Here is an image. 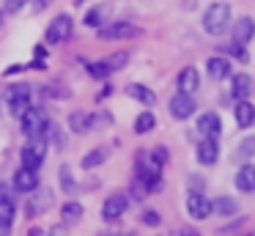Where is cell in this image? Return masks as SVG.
I'll return each instance as SVG.
<instances>
[{
  "mask_svg": "<svg viewBox=\"0 0 255 236\" xmlns=\"http://www.w3.org/2000/svg\"><path fill=\"white\" fill-rule=\"evenodd\" d=\"M231 22H233V11L228 3H211L209 8L203 11V30L209 36H222V33L231 30Z\"/></svg>",
  "mask_w": 255,
  "mask_h": 236,
  "instance_id": "1",
  "label": "cell"
},
{
  "mask_svg": "<svg viewBox=\"0 0 255 236\" xmlns=\"http://www.w3.org/2000/svg\"><path fill=\"white\" fill-rule=\"evenodd\" d=\"M19 121H22V135L28 140L30 137H47V129H50V115H47V110L28 107L19 115Z\"/></svg>",
  "mask_w": 255,
  "mask_h": 236,
  "instance_id": "2",
  "label": "cell"
},
{
  "mask_svg": "<svg viewBox=\"0 0 255 236\" xmlns=\"http://www.w3.org/2000/svg\"><path fill=\"white\" fill-rule=\"evenodd\" d=\"M47 151H50V143H47V137H30V140L22 146V151H19L22 168L39 170L41 165L47 162Z\"/></svg>",
  "mask_w": 255,
  "mask_h": 236,
  "instance_id": "3",
  "label": "cell"
},
{
  "mask_svg": "<svg viewBox=\"0 0 255 236\" xmlns=\"http://www.w3.org/2000/svg\"><path fill=\"white\" fill-rule=\"evenodd\" d=\"M30 96H33V91H30L28 82H14L3 91V102H6L11 115H22L30 107Z\"/></svg>",
  "mask_w": 255,
  "mask_h": 236,
  "instance_id": "4",
  "label": "cell"
},
{
  "mask_svg": "<svg viewBox=\"0 0 255 236\" xmlns=\"http://www.w3.org/2000/svg\"><path fill=\"white\" fill-rule=\"evenodd\" d=\"M28 195L30 198H25V214H28V217H41V214H47L52 209V203H55V195H52L50 187H36Z\"/></svg>",
  "mask_w": 255,
  "mask_h": 236,
  "instance_id": "5",
  "label": "cell"
},
{
  "mask_svg": "<svg viewBox=\"0 0 255 236\" xmlns=\"http://www.w3.org/2000/svg\"><path fill=\"white\" fill-rule=\"evenodd\" d=\"M96 36L102 41H127V38H134L140 36V27L134 22H107L105 27L96 30Z\"/></svg>",
  "mask_w": 255,
  "mask_h": 236,
  "instance_id": "6",
  "label": "cell"
},
{
  "mask_svg": "<svg viewBox=\"0 0 255 236\" xmlns=\"http://www.w3.org/2000/svg\"><path fill=\"white\" fill-rule=\"evenodd\" d=\"M72 27H74V19L69 14H58L55 19L47 25L44 30V41L50 44V47H55V44H63L69 36H72Z\"/></svg>",
  "mask_w": 255,
  "mask_h": 236,
  "instance_id": "7",
  "label": "cell"
},
{
  "mask_svg": "<svg viewBox=\"0 0 255 236\" xmlns=\"http://www.w3.org/2000/svg\"><path fill=\"white\" fill-rule=\"evenodd\" d=\"M167 110H170V115L176 121H189L195 115V110H198V102H195L192 93H181V91H178L176 96H170Z\"/></svg>",
  "mask_w": 255,
  "mask_h": 236,
  "instance_id": "8",
  "label": "cell"
},
{
  "mask_svg": "<svg viewBox=\"0 0 255 236\" xmlns=\"http://www.w3.org/2000/svg\"><path fill=\"white\" fill-rule=\"evenodd\" d=\"M127 209H129V195L113 192V195L105 198V203H102V220H105V223H118Z\"/></svg>",
  "mask_w": 255,
  "mask_h": 236,
  "instance_id": "9",
  "label": "cell"
},
{
  "mask_svg": "<svg viewBox=\"0 0 255 236\" xmlns=\"http://www.w3.org/2000/svg\"><path fill=\"white\" fill-rule=\"evenodd\" d=\"M211 212H214V203L203 192H189L187 195V214L192 220H206V217H211Z\"/></svg>",
  "mask_w": 255,
  "mask_h": 236,
  "instance_id": "10",
  "label": "cell"
},
{
  "mask_svg": "<svg viewBox=\"0 0 255 236\" xmlns=\"http://www.w3.org/2000/svg\"><path fill=\"white\" fill-rule=\"evenodd\" d=\"M195 159H198L200 165H217L220 162V143L214 140V137H200L198 146H195Z\"/></svg>",
  "mask_w": 255,
  "mask_h": 236,
  "instance_id": "11",
  "label": "cell"
},
{
  "mask_svg": "<svg viewBox=\"0 0 255 236\" xmlns=\"http://www.w3.org/2000/svg\"><path fill=\"white\" fill-rule=\"evenodd\" d=\"M255 91V80L247 74V71H239V74H231V96L233 102H242V99H250Z\"/></svg>",
  "mask_w": 255,
  "mask_h": 236,
  "instance_id": "12",
  "label": "cell"
},
{
  "mask_svg": "<svg viewBox=\"0 0 255 236\" xmlns=\"http://www.w3.org/2000/svg\"><path fill=\"white\" fill-rule=\"evenodd\" d=\"M206 71H209L211 80H231L233 74V60L225 58V55H211L209 60H206Z\"/></svg>",
  "mask_w": 255,
  "mask_h": 236,
  "instance_id": "13",
  "label": "cell"
},
{
  "mask_svg": "<svg viewBox=\"0 0 255 236\" xmlns=\"http://www.w3.org/2000/svg\"><path fill=\"white\" fill-rule=\"evenodd\" d=\"M198 132H200V137H214V140H220V135H222V118H220V113L209 110V113L200 115V118H198Z\"/></svg>",
  "mask_w": 255,
  "mask_h": 236,
  "instance_id": "14",
  "label": "cell"
},
{
  "mask_svg": "<svg viewBox=\"0 0 255 236\" xmlns=\"http://www.w3.org/2000/svg\"><path fill=\"white\" fill-rule=\"evenodd\" d=\"M110 16H113V3H99V5L85 11L83 22L88 27H96V30H99V27H105L107 22H110Z\"/></svg>",
  "mask_w": 255,
  "mask_h": 236,
  "instance_id": "15",
  "label": "cell"
},
{
  "mask_svg": "<svg viewBox=\"0 0 255 236\" xmlns=\"http://www.w3.org/2000/svg\"><path fill=\"white\" fill-rule=\"evenodd\" d=\"M11 187L17 192H25V195L33 192L36 187H39V170H28V168L19 165V170L14 173V179H11Z\"/></svg>",
  "mask_w": 255,
  "mask_h": 236,
  "instance_id": "16",
  "label": "cell"
},
{
  "mask_svg": "<svg viewBox=\"0 0 255 236\" xmlns=\"http://www.w3.org/2000/svg\"><path fill=\"white\" fill-rule=\"evenodd\" d=\"M231 27H233V41L242 44V47H247L255 38V19L253 16H239Z\"/></svg>",
  "mask_w": 255,
  "mask_h": 236,
  "instance_id": "17",
  "label": "cell"
},
{
  "mask_svg": "<svg viewBox=\"0 0 255 236\" xmlns=\"http://www.w3.org/2000/svg\"><path fill=\"white\" fill-rule=\"evenodd\" d=\"M233 121H236L239 129H250L255 124V104L250 99H242V102H233Z\"/></svg>",
  "mask_w": 255,
  "mask_h": 236,
  "instance_id": "18",
  "label": "cell"
},
{
  "mask_svg": "<svg viewBox=\"0 0 255 236\" xmlns=\"http://www.w3.org/2000/svg\"><path fill=\"white\" fill-rule=\"evenodd\" d=\"M176 88L181 93H195L200 88V74H198V69L195 66H184L181 71H178V77H176Z\"/></svg>",
  "mask_w": 255,
  "mask_h": 236,
  "instance_id": "19",
  "label": "cell"
},
{
  "mask_svg": "<svg viewBox=\"0 0 255 236\" xmlns=\"http://www.w3.org/2000/svg\"><path fill=\"white\" fill-rule=\"evenodd\" d=\"M233 184H236L239 192H255V165L244 162L236 170V176H233Z\"/></svg>",
  "mask_w": 255,
  "mask_h": 236,
  "instance_id": "20",
  "label": "cell"
},
{
  "mask_svg": "<svg viewBox=\"0 0 255 236\" xmlns=\"http://www.w3.org/2000/svg\"><path fill=\"white\" fill-rule=\"evenodd\" d=\"M127 93L134 99V102L143 104V107H154V104H156V93L151 91L148 85H143V82H129V85H127Z\"/></svg>",
  "mask_w": 255,
  "mask_h": 236,
  "instance_id": "21",
  "label": "cell"
},
{
  "mask_svg": "<svg viewBox=\"0 0 255 236\" xmlns=\"http://www.w3.org/2000/svg\"><path fill=\"white\" fill-rule=\"evenodd\" d=\"M69 129H72L74 135H85V132H91L94 129L91 113H85V110H74V113H69Z\"/></svg>",
  "mask_w": 255,
  "mask_h": 236,
  "instance_id": "22",
  "label": "cell"
},
{
  "mask_svg": "<svg viewBox=\"0 0 255 236\" xmlns=\"http://www.w3.org/2000/svg\"><path fill=\"white\" fill-rule=\"evenodd\" d=\"M154 126H156V115L151 113V110H143V113L134 118L132 129H134V135H148V132H154Z\"/></svg>",
  "mask_w": 255,
  "mask_h": 236,
  "instance_id": "23",
  "label": "cell"
},
{
  "mask_svg": "<svg viewBox=\"0 0 255 236\" xmlns=\"http://www.w3.org/2000/svg\"><path fill=\"white\" fill-rule=\"evenodd\" d=\"M83 214H85V209H83V203H77V201H66L61 206V220L63 223H77V220H83Z\"/></svg>",
  "mask_w": 255,
  "mask_h": 236,
  "instance_id": "24",
  "label": "cell"
},
{
  "mask_svg": "<svg viewBox=\"0 0 255 236\" xmlns=\"http://www.w3.org/2000/svg\"><path fill=\"white\" fill-rule=\"evenodd\" d=\"M214 212L217 214H222V217H233V214L239 212V201L236 198H228V195H220V198H214Z\"/></svg>",
  "mask_w": 255,
  "mask_h": 236,
  "instance_id": "25",
  "label": "cell"
},
{
  "mask_svg": "<svg viewBox=\"0 0 255 236\" xmlns=\"http://www.w3.org/2000/svg\"><path fill=\"white\" fill-rule=\"evenodd\" d=\"M233 157L239 159V162H247V159H253L255 157V135H247L242 143L236 146V154Z\"/></svg>",
  "mask_w": 255,
  "mask_h": 236,
  "instance_id": "26",
  "label": "cell"
},
{
  "mask_svg": "<svg viewBox=\"0 0 255 236\" xmlns=\"http://www.w3.org/2000/svg\"><path fill=\"white\" fill-rule=\"evenodd\" d=\"M105 159H107L105 148H91V151L83 157V162H80V165H83V170H94V168H99Z\"/></svg>",
  "mask_w": 255,
  "mask_h": 236,
  "instance_id": "27",
  "label": "cell"
},
{
  "mask_svg": "<svg viewBox=\"0 0 255 236\" xmlns=\"http://www.w3.org/2000/svg\"><path fill=\"white\" fill-rule=\"evenodd\" d=\"M85 71H88V74L94 77V80H107V77L113 74L110 66H107L105 60H94V63H88V66H85Z\"/></svg>",
  "mask_w": 255,
  "mask_h": 236,
  "instance_id": "28",
  "label": "cell"
},
{
  "mask_svg": "<svg viewBox=\"0 0 255 236\" xmlns=\"http://www.w3.org/2000/svg\"><path fill=\"white\" fill-rule=\"evenodd\" d=\"M217 49H220V55H225V58H236V60H247V52H244V47L242 44H217Z\"/></svg>",
  "mask_w": 255,
  "mask_h": 236,
  "instance_id": "29",
  "label": "cell"
},
{
  "mask_svg": "<svg viewBox=\"0 0 255 236\" xmlns=\"http://www.w3.org/2000/svg\"><path fill=\"white\" fill-rule=\"evenodd\" d=\"M58 179H61L63 192H74V190H77V181H74L72 168H69V165H61V168H58Z\"/></svg>",
  "mask_w": 255,
  "mask_h": 236,
  "instance_id": "30",
  "label": "cell"
},
{
  "mask_svg": "<svg viewBox=\"0 0 255 236\" xmlns=\"http://www.w3.org/2000/svg\"><path fill=\"white\" fill-rule=\"evenodd\" d=\"M105 63L110 66V71H121V69H127V63H129V52H127V49L113 52L110 58H105Z\"/></svg>",
  "mask_w": 255,
  "mask_h": 236,
  "instance_id": "31",
  "label": "cell"
},
{
  "mask_svg": "<svg viewBox=\"0 0 255 236\" xmlns=\"http://www.w3.org/2000/svg\"><path fill=\"white\" fill-rule=\"evenodd\" d=\"M47 143H52L58 151H63V148H66V135H63L61 126H52L50 124V129H47Z\"/></svg>",
  "mask_w": 255,
  "mask_h": 236,
  "instance_id": "32",
  "label": "cell"
},
{
  "mask_svg": "<svg viewBox=\"0 0 255 236\" xmlns=\"http://www.w3.org/2000/svg\"><path fill=\"white\" fill-rule=\"evenodd\" d=\"M14 214H17V209H14V201L0 198V223H3V225H14Z\"/></svg>",
  "mask_w": 255,
  "mask_h": 236,
  "instance_id": "33",
  "label": "cell"
},
{
  "mask_svg": "<svg viewBox=\"0 0 255 236\" xmlns=\"http://www.w3.org/2000/svg\"><path fill=\"white\" fill-rule=\"evenodd\" d=\"M140 223H143L145 228H159V225H162V214L156 212V209H143V214H140Z\"/></svg>",
  "mask_w": 255,
  "mask_h": 236,
  "instance_id": "34",
  "label": "cell"
},
{
  "mask_svg": "<svg viewBox=\"0 0 255 236\" xmlns=\"http://www.w3.org/2000/svg\"><path fill=\"white\" fill-rule=\"evenodd\" d=\"M148 157H151V162L154 165H167V159H170V151H167V146H156V148H151L148 151Z\"/></svg>",
  "mask_w": 255,
  "mask_h": 236,
  "instance_id": "35",
  "label": "cell"
},
{
  "mask_svg": "<svg viewBox=\"0 0 255 236\" xmlns=\"http://www.w3.org/2000/svg\"><path fill=\"white\" fill-rule=\"evenodd\" d=\"M91 121L94 126H113V115L107 110H99V113H91Z\"/></svg>",
  "mask_w": 255,
  "mask_h": 236,
  "instance_id": "36",
  "label": "cell"
},
{
  "mask_svg": "<svg viewBox=\"0 0 255 236\" xmlns=\"http://www.w3.org/2000/svg\"><path fill=\"white\" fill-rule=\"evenodd\" d=\"M187 187H189V192H203L206 181L200 179L198 173H189V179H187Z\"/></svg>",
  "mask_w": 255,
  "mask_h": 236,
  "instance_id": "37",
  "label": "cell"
},
{
  "mask_svg": "<svg viewBox=\"0 0 255 236\" xmlns=\"http://www.w3.org/2000/svg\"><path fill=\"white\" fill-rule=\"evenodd\" d=\"M28 3L30 0H6V14H17V11H22Z\"/></svg>",
  "mask_w": 255,
  "mask_h": 236,
  "instance_id": "38",
  "label": "cell"
},
{
  "mask_svg": "<svg viewBox=\"0 0 255 236\" xmlns=\"http://www.w3.org/2000/svg\"><path fill=\"white\" fill-rule=\"evenodd\" d=\"M25 69H30V66H28V63H11L6 71H3V74H6V77H11V74H22Z\"/></svg>",
  "mask_w": 255,
  "mask_h": 236,
  "instance_id": "39",
  "label": "cell"
},
{
  "mask_svg": "<svg viewBox=\"0 0 255 236\" xmlns=\"http://www.w3.org/2000/svg\"><path fill=\"white\" fill-rule=\"evenodd\" d=\"M178 236H203V234H200L198 228H192V225H184V228L178 231Z\"/></svg>",
  "mask_w": 255,
  "mask_h": 236,
  "instance_id": "40",
  "label": "cell"
},
{
  "mask_svg": "<svg viewBox=\"0 0 255 236\" xmlns=\"http://www.w3.org/2000/svg\"><path fill=\"white\" fill-rule=\"evenodd\" d=\"M33 58H41V60H47V44H39V47L33 49Z\"/></svg>",
  "mask_w": 255,
  "mask_h": 236,
  "instance_id": "41",
  "label": "cell"
},
{
  "mask_svg": "<svg viewBox=\"0 0 255 236\" xmlns=\"http://www.w3.org/2000/svg\"><path fill=\"white\" fill-rule=\"evenodd\" d=\"M50 3H52V0H36V3H33V14H39V11H44Z\"/></svg>",
  "mask_w": 255,
  "mask_h": 236,
  "instance_id": "42",
  "label": "cell"
},
{
  "mask_svg": "<svg viewBox=\"0 0 255 236\" xmlns=\"http://www.w3.org/2000/svg\"><path fill=\"white\" fill-rule=\"evenodd\" d=\"M110 93H113V85H102V91L96 93V99H99V102H102V99H107V96H110Z\"/></svg>",
  "mask_w": 255,
  "mask_h": 236,
  "instance_id": "43",
  "label": "cell"
},
{
  "mask_svg": "<svg viewBox=\"0 0 255 236\" xmlns=\"http://www.w3.org/2000/svg\"><path fill=\"white\" fill-rule=\"evenodd\" d=\"M181 8H184V11H192V8H198V0H181Z\"/></svg>",
  "mask_w": 255,
  "mask_h": 236,
  "instance_id": "44",
  "label": "cell"
},
{
  "mask_svg": "<svg viewBox=\"0 0 255 236\" xmlns=\"http://www.w3.org/2000/svg\"><path fill=\"white\" fill-rule=\"evenodd\" d=\"M28 236H50V231H44V228H30Z\"/></svg>",
  "mask_w": 255,
  "mask_h": 236,
  "instance_id": "45",
  "label": "cell"
},
{
  "mask_svg": "<svg viewBox=\"0 0 255 236\" xmlns=\"http://www.w3.org/2000/svg\"><path fill=\"white\" fill-rule=\"evenodd\" d=\"M63 225H66V223H63ZM63 225H58V228H52V231H50V236H66V231H63Z\"/></svg>",
  "mask_w": 255,
  "mask_h": 236,
  "instance_id": "46",
  "label": "cell"
},
{
  "mask_svg": "<svg viewBox=\"0 0 255 236\" xmlns=\"http://www.w3.org/2000/svg\"><path fill=\"white\" fill-rule=\"evenodd\" d=\"M0 236H11V225H3V223H0Z\"/></svg>",
  "mask_w": 255,
  "mask_h": 236,
  "instance_id": "47",
  "label": "cell"
},
{
  "mask_svg": "<svg viewBox=\"0 0 255 236\" xmlns=\"http://www.w3.org/2000/svg\"><path fill=\"white\" fill-rule=\"evenodd\" d=\"M74 3H77V5H83V3H85V0H74Z\"/></svg>",
  "mask_w": 255,
  "mask_h": 236,
  "instance_id": "48",
  "label": "cell"
},
{
  "mask_svg": "<svg viewBox=\"0 0 255 236\" xmlns=\"http://www.w3.org/2000/svg\"><path fill=\"white\" fill-rule=\"evenodd\" d=\"M127 236H134V234H127Z\"/></svg>",
  "mask_w": 255,
  "mask_h": 236,
  "instance_id": "49",
  "label": "cell"
}]
</instances>
